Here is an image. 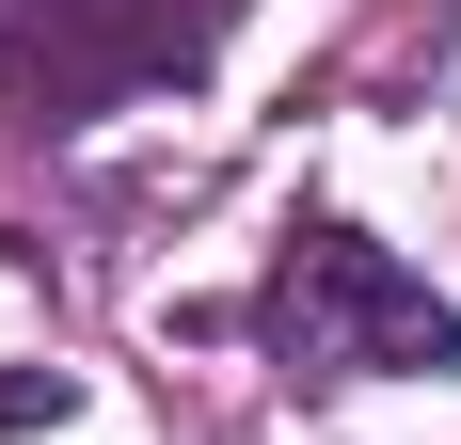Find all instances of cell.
Returning a JSON list of instances; mask_svg holds the SVG:
<instances>
[{"label": "cell", "instance_id": "6da1fadb", "mask_svg": "<svg viewBox=\"0 0 461 445\" xmlns=\"http://www.w3.org/2000/svg\"><path fill=\"white\" fill-rule=\"evenodd\" d=\"M255 334H271L303 382H429V366H461V318L429 303V270L382 255L366 222H303V239L271 255Z\"/></svg>", "mask_w": 461, "mask_h": 445}, {"label": "cell", "instance_id": "7a4b0ae2", "mask_svg": "<svg viewBox=\"0 0 461 445\" xmlns=\"http://www.w3.org/2000/svg\"><path fill=\"white\" fill-rule=\"evenodd\" d=\"M64 413H80V382H64V366H48V382H0V430H64Z\"/></svg>", "mask_w": 461, "mask_h": 445}]
</instances>
